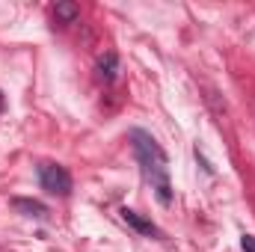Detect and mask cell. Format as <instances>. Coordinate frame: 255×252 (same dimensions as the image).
<instances>
[{"mask_svg":"<svg viewBox=\"0 0 255 252\" xmlns=\"http://www.w3.org/2000/svg\"><path fill=\"white\" fill-rule=\"evenodd\" d=\"M39 184H42L45 193L65 199L71 193V175L60 163H39Z\"/></svg>","mask_w":255,"mask_h":252,"instance_id":"7a4b0ae2","label":"cell"},{"mask_svg":"<svg viewBox=\"0 0 255 252\" xmlns=\"http://www.w3.org/2000/svg\"><path fill=\"white\" fill-rule=\"evenodd\" d=\"M57 21H63V24H71V21H77V15H80V6L77 3H68V0H63V3H57Z\"/></svg>","mask_w":255,"mask_h":252,"instance_id":"8992f818","label":"cell"},{"mask_svg":"<svg viewBox=\"0 0 255 252\" xmlns=\"http://www.w3.org/2000/svg\"><path fill=\"white\" fill-rule=\"evenodd\" d=\"M12 205H15L18 211H24L27 217H45V214H48V208H45L42 202H36V199H12Z\"/></svg>","mask_w":255,"mask_h":252,"instance_id":"5b68a950","label":"cell"},{"mask_svg":"<svg viewBox=\"0 0 255 252\" xmlns=\"http://www.w3.org/2000/svg\"><path fill=\"white\" fill-rule=\"evenodd\" d=\"M122 220H125L133 232H139V235H145V238H160V229H157L151 220H145L142 214L130 211V208H122Z\"/></svg>","mask_w":255,"mask_h":252,"instance_id":"3957f363","label":"cell"},{"mask_svg":"<svg viewBox=\"0 0 255 252\" xmlns=\"http://www.w3.org/2000/svg\"><path fill=\"white\" fill-rule=\"evenodd\" d=\"M3 107H6V101H3V92H0V113H3Z\"/></svg>","mask_w":255,"mask_h":252,"instance_id":"ba28073f","label":"cell"},{"mask_svg":"<svg viewBox=\"0 0 255 252\" xmlns=\"http://www.w3.org/2000/svg\"><path fill=\"white\" fill-rule=\"evenodd\" d=\"M95 71H98V80L113 83V80H116V71H119V60H116V54H113V51H107V54L98 60Z\"/></svg>","mask_w":255,"mask_h":252,"instance_id":"277c9868","label":"cell"},{"mask_svg":"<svg viewBox=\"0 0 255 252\" xmlns=\"http://www.w3.org/2000/svg\"><path fill=\"white\" fill-rule=\"evenodd\" d=\"M241 247H244V252H255V238L253 235H244L241 238Z\"/></svg>","mask_w":255,"mask_h":252,"instance_id":"52a82bcc","label":"cell"},{"mask_svg":"<svg viewBox=\"0 0 255 252\" xmlns=\"http://www.w3.org/2000/svg\"><path fill=\"white\" fill-rule=\"evenodd\" d=\"M130 145H133V154L139 160V169H142L145 181L151 184L157 202L163 208H169L172 205V178H169V157H166V151L160 148V142L151 133H145L139 127L130 130Z\"/></svg>","mask_w":255,"mask_h":252,"instance_id":"6da1fadb","label":"cell"}]
</instances>
